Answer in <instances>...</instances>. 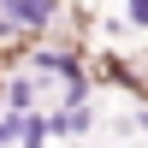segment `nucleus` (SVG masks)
Masks as SVG:
<instances>
[{
  "label": "nucleus",
  "instance_id": "nucleus-1",
  "mask_svg": "<svg viewBox=\"0 0 148 148\" xmlns=\"http://www.w3.org/2000/svg\"><path fill=\"white\" fill-rule=\"evenodd\" d=\"M12 12H18L24 24H42V18H47V0H18V6H12Z\"/></svg>",
  "mask_w": 148,
  "mask_h": 148
}]
</instances>
